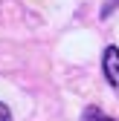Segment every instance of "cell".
I'll use <instances>...</instances> for the list:
<instances>
[{
	"instance_id": "4",
	"label": "cell",
	"mask_w": 119,
	"mask_h": 121,
	"mask_svg": "<svg viewBox=\"0 0 119 121\" xmlns=\"http://www.w3.org/2000/svg\"><path fill=\"white\" fill-rule=\"evenodd\" d=\"M113 6H119V0H110V3H108V12H110Z\"/></svg>"
},
{
	"instance_id": "2",
	"label": "cell",
	"mask_w": 119,
	"mask_h": 121,
	"mask_svg": "<svg viewBox=\"0 0 119 121\" xmlns=\"http://www.w3.org/2000/svg\"><path fill=\"white\" fill-rule=\"evenodd\" d=\"M84 121H113V118L105 115L102 110H87V112H84Z\"/></svg>"
},
{
	"instance_id": "1",
	"label": "cell",
	"mask_w": 119,
	"mask_h": 121,
	"mask_svg": "<svg viewBox=\"0 0 119 121\" xmlns=\"http://www.w3.org/2000/svg\"><path fill=\"white\" fill-rule=\"evenodd\" d=\"M105 75H108V81L113 89H119V49L116 46H108L105 49Z\"/></svg>"
},
{
	"instance_id": "3",
	"label": "cell",
	"mask_w": 119,
	"mask_h": 121,
	"mask_svg": "<svg viewBox=\"0 0 119 121\" xmlns=\"http://www.w3.org/2000/svg\"><path fill=\"white\" fill-rule=\"evenodd\" d=\"M0 121H12V112H9L6 104H0Z\"/></svg>"
}]
</instances>
